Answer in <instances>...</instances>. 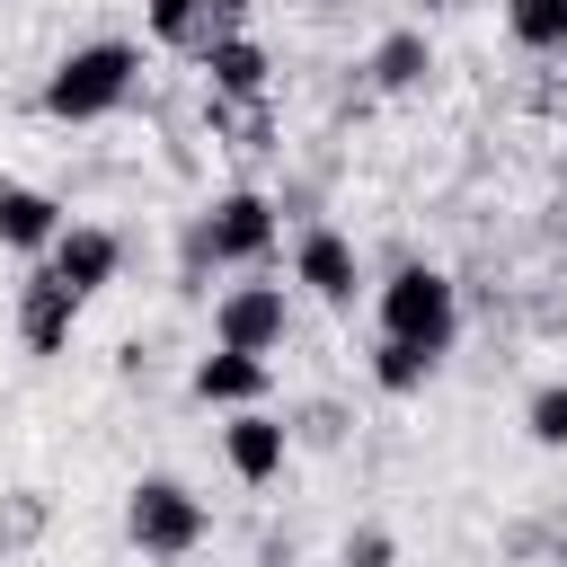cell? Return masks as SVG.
I'll list each match as a JSON object with an SVG mask.
<instances>
[{
    "label": "cell",
    "instance_id": "6da1fadb",
    "mask_svg": "<svg viewBox=\"0 0 567 567\" xmlns=\"http://www.w3.org/2000/svg\"><path fill=\"white\" fill-rule=\"evenodd\" d=\"M133 89H142V44L89 35V44H71V53L44 71L35 115H53V124H106V115L133 106Z\"/></svg>",
    "mask_w": 567,
    "mask_h": 567
},
{
    "label": "cell",
    "instance_id": "7a4b0ae2",
    "mask_svg": "<svg viewBox=\"0 0 567 567\" xmlns=\"http://www.w3.org/2000/svg\"><path fill=\"white\" fill-rule=\"evenodd\" d=\"M381 337H399V346H425L434 363L461 346V284L443 275V266H399L390 284H381Z\"/></svg>",
    "mask_w": 567,
    "mask_h": 567
},
{
    "label": "cell",
    "instance_id": "3957f363",
    "mask_svg": "<svg viewBox=\"0 0 567 567\" xmlns=\"http://www.w3.org/2000/svg\"><path fill=\"white\" fill-rule=\"evenodd\" d=\"M204 532H213V514H204V496H195L186 478L151 470V478L124 487V540H133L142 558H195Z\"/></svg>",
    "mask_w": 567,
    "mask_h": 567
},
{
    "label": "cell",
    "instance_id": "277c9868",
    "mask_svg": "<svg viewBox=\"0 0 567 567\" xmlns=\"http://www.w3.org/2000/svg\"><path fill=\"white\" fill-rule=\"evenodd\" d=\"M186 239L204 248V266H266V257L284 248V204L257 195V186H221V195L195 213Z\"/></svg>",
    "mask_w": 567,
    "mask_h": 567
},
{
    "label": "cell",
    "instance_id": "5b68a950",
    "mask_svg": "<svg viewBox=\"0 0 567 567\" xmlns=\"http://www.w3.org/2000/svg\"><path fill=\"white\" fill-rule=\"evenodd\" d=\"M292 284H301L310 301H328V310H354V292H363V257H354V239H346L337 221H310V230L292 239Z\"/></svg>",
    "mask_w": 567,
    "mask_h": 567
},
{
    "label": "cell",
    "instance_id": "8992f818",
    "mask_svg": "<svg viewBox=\"0 0 567 567\" xmlns=\"http://www.w3.org/2000/svg\"><path fill=\"white\" fill-rule=\"evenodd\" d=\"M292 337V301L284 284H230L213 301V346H239V354H275Z\"/></svg>",
    "mask_w": 567,
    "mask_h": 567
},
{
    "label": "cell",
    "instance_id": "52a82bcc",
    "mask_svg": "<svg viewBox=\"0 0 567 567\" xmlns=\"http://www.w3.org/2000/svg\"><path fill=\"white\" fill-rule=\"evenodd\" d=\"M239 0H142V27H151V44L159 53H186V62H204L221 35H239Z\"/></svg>",
    "mask_w": 567,
    "mask_h": 567
},
{
    "label": "cell",
    "instance_id": "ba28073f",
    "mask_svg": "<svg viewBox=\"0 0 567 567\" xmlns=\"http://www.w3.org/2000/svg\"><path fill=\"white\" fill-rule=\"evenodd\" d=\"M221 461H230L239 487H275L284 461H292V425H284L275 408H230V425H221Z\"/></svg>",
    "mask_w": 567,
    "mask_h": 567
},
{
    "label": "cell",
    "instance_id": "9c48e42d",
    "mask_svg": "<svg viewBox=\"0 0 567 567\" xmlns=\"http://www.w3.org/2000/svg\"><path fill=\"white\" fill-rule=\"evenodd\" d=\"M44 266H53L80 301H97V292L124 275V230H106V221H62V239L44 248Z\"/></svg>",
    "mask_w": 567,
    "mask_h": 567
},
{
    "label": "cell",
    "instance_id": "30bf717a",
    "mask_svg": "<svg viewBox=\"0 0 567 567\" xmlns=\"http://www.w3.org/2000/svg\"><path fill=\"white\" fill-rule=\"evenodd\" d=\"M80 292L53 275V266H35L27 284H18V337H27V354H71V328H80Z\"/></svg>",
    "mask_w": 567,
    "mask_h": 567
},
{
    "label": "cell",
    "instance_id": "8fae6325",
    "mask_svg": "<svg viewBox=\"0 0 567 567\" xmlns=\"http://www.w3.org/2000/svg\"><path fill=\"white\" fill-rule=\"evenodd\" d=\"M186 390H195L204 408H266L275 363H266V354H239V346H204L195 372H186Z\"/></svg>",
    "mask_w": 567,
    "mask_h": 567
},
{
    "label": "cell",
    "instance_id": "7c38bea8",
    "mask_svg": "<svg viewBox=\"0 0 567 567\" xmlns=\"http://www.w3.org/2000/svg\"><path fill=\"white\" fill-rule=\"evenodd\" d=\"M62 195H44V186H27V177H0V248L9 257H44L53 239H62Z\"/></svg>",
    "mask_w": 567,
    "mask_h": 567
},
{
    "label": "cell",
    "instance_id": "4fadbf2b",
    "mask_svg": "<svg viewBox=\"0 0 567 567\" xmlns=\"http://www.w3.org/2000/svg\"><path fill=\"white\" fill-rule=\"evenodd\" d=\"M425 71H434V35H425V27H390V35L363 53V80H372L381 97H408V89H425Z\"/></svg>",
    "mask_w": 567,
    "mask_h": 567
},
{
    "label": "cell",
    "instance_id": "5bb4252c",
    "mask_svg": "<svg viewBox=\"0 0 567 567\" xmlns=\"http://www.w3.org/2000/svg\"><path fill=\"white\" fill-rule=\"evenodd\" d=\"M204 89H213V97H266V89H275L266 44H257V35H221V44L204 53Z\"/></svg>",
    "mask_w": 567,
    "mask_h": 567
},
{
    "label": "cell",
    "instance_id": "9a60e30c",
    "mask_svg": "<svg viewBox=\"0 0 567 567\" xmlns=\"http://www.w3.org/2000/svg\"><path fill=\"white\" fill-rule=\"evenodd\" d=\"M505 35H514V53L558 62L567 53V0H505Z\"/></svg>",
    "mask_w": 567,
    "mask_h": 567
},
{
    "label": "cell",
    "instance_id": "2e32d148",
    "mask_svg": "<svg viewBox=\"0 0 567 567\" xmlns=\"http://www.w3.org/2000/svg\"><path fill=\"white\" fill-rule=\"evenodd\" d=\"M204 124H213L230 151H266V142H275V106H266V97H213V89H204Z\"/></svg>",
    "mask_w": 567,
    "mask_h": 567
},
{
    "label": "cell",
    "instance_id": "e0dca14e",
    "mask_svg": "<svg viewBox=\"0 0 567 567\" xmlns=\"http://www.w3.org/2000/svg\"><path fill=\"white\" fill-rule=\"evenodd\" d=\"M363 372H372V390H381V399H416V390L434 381V354H425V346H399V337H381V346L363 354Z\"/></svg>",
    "mask_w": 567,
    "mask_h": 567
},
{
    "label": "cell",
    "instance_id": "ac0fdd59",
    "mask_svg": "<svg viewBox=\"0 0 567 567\" xmlns=\"http://www.w3.org/2000/svg\"><path fill=\"white\" fill-rule=\"evenodd\" d=\"M523 434H532L540 452H567V372H558V381H540V390L523 399Z\"/></svg>",
    "mask_w": 567,
    "mask_h": 567
},
{
    "label": "cell",
    "instance_id": "d6986e66",
    "mask_svg": "<svg viewBox=\"0 0 567 567\" xmlns=\"http://www.w3.org/2000/svg\"><path fill=\"white\" fill-rule=\"evenodd\" d=\"M35 532H44V496H35V487H18V496H9V514H0V549H27Z\"/></svg>",
    "mask_w": 567,
    "mask_h": 567
},
{
    "label": "cell",
    "instance_id": "ffe728a7",
    "mask_svg": "<svg viewBox=\"0 0 567 567\" xmlns=\"http://www.w3.org/2000/svg\"><path fill=\"white\" fill-rule=\"evenodd\" d=\"M390 558H399V540H390L381 523H354L346 549H337V567H390Z\"/></svg>",
    "mask_w": 567,
    "mask_h": 567
},
{
    "label": "cell",
    "instance_id": "44dd1931",
    "mask_svg": "<svg viewBox=\"0 0 567 567\" xmlns=\"http://www.w3.org/2000/svg\"><path fill=\"white\" fill-rule=\"evenodd\" d=\"M558 195H567V151H558Z\"/></svg>",
    "mask_w": 567,
    "mask_h": 567
},
{
    "label": "cell",
    "instance_id": "7402d4cb",
    "mask_svg": "<svg viewBox=\"0 0 567 567\" xmlns=\"http://www.w3.org/2000/svg\"><path fill=\"white\" fill-rule=\"evenodd\" d=\"M425 9H443V0H425Z\"/></svg>",
    "mask_w": 567,
    "mask_h": 567
},
{
    "label": "cell",
    "instance_id": "603a6c76",
    "mask_svg": "<svg viewBox=\"0 0 567 567\" xmlns=\"http://www.w3.org/2000/svg\"><path fill=\"white\" fill-rule=\"evenodd\" d=\"M558 567H567V558H558Z\"/></svg>",
    "mask_w": 567,
    "mask_h": 567
},
{
    "label": "cell",
    "instance_id": "cb8c5ba5",
    "mask_svg": "<svg viewBox=\"0 0 567 567\" xmlns=\"http://www.w3.org/2000/svg\"><path fill=\"white\" fill-rule=\"evenodd\" d=\"M239 9H248V0H239Z\"/></svg>",
    "mask_w": 567,
    "mask_h": 567
}]
</instances>
